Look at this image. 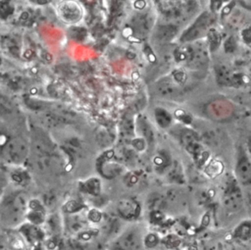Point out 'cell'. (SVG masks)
I'll list each match as a JSON object with an SVG mask.
<instances>
[{"label":"cell","instance_id":"obj_1","mask_svg":"<svg viewBox=\"0 0 251 250\" xmlns=\"http://www.w3.org/2000/svg\"><path fill=\"white\" fill-rule=\"evenodd\" d=\"M25 203L20 196L7 197L1 208L2 221L9 226L17 225L24 213Z\"/></svg>","mask_w":251,"mask_h":250},{"label":"cell","instance_id":"obj_2","mask_svg":"<svg viewBox=\"0 0 251 250\" xmlns=\"http://www.w3.org/2000/svg\"><path fill=\"white\" fill-rule=\"evenodd\" d=\"M142 244L139 232L131 229L124 232L114 242V250H141Z\"/></svg>","mask_w":251,"mask_h":250},{"label":"cell","instance_id":"obj_3","mask_svg":"<svg viewBox=\"0 0 251 250\" xmlns=\"http://www.w3.org/2000/svg\"><path fill=\"white\" fill-rule=\"evenodd\" d=\"M236 174L239 180L242 183L247 184L251 182V165L244 155L240 156L238 159L236 166Z\"/></svg>","mask_w":251,"mask_h":250},{"label":"cell","instance_id":"obj_4","mask_svg":"<svg viewBox=\"0 0 251 250\" xmlns=\"http://www.w3.org/2000/svg\"><path fill=\"white\" fill-rule=\"evenodd\" d=\"M120 214L126 219H132L138 213V206L130 199H123L118 206Z\"/></svg>","mask_w":251,"mask_h":250},{"label":"cell","instance_id":"obj_5","mask_svg":"<svg viewBox=\"0 0 251 250\" xmlns=\"http://www.w3.org/2000/svg\"><path fill=\"white\" fill-rule=\"evenodd\" d=\"M240 193L236 189H230L225 195V204L227 208L231 210H236L240 206Z\"/></svg>","mask_w":251,"mask_h":250},{"label":"cell","instance_id":"obj_6","mask_svg":"<svg viewBox=\"0 0 251 250\" xmlns=\"http://www.w3.org/2000/svg\"><path fill=\"white\" fill-rule=\"evenodd\" d=\"M9 151L14 160H20L22 157H24L25 147L19 141H13L9 145Z\"/></svg>","mask_w":251,"mask_h":250},{"label":"cell","instance_id":"obj_7","mask_svg":"<svg viewBox=\"0 0 251 250\" xmlns=\"http://www.w3.org/2000/svg\"><path fill=\"white\" fill-rule=\"evenodd\" d=\"M223 171V165L221 162L219 161H213L211 162L207 168H206V173L210 175V176H216L219 174H221Z\"/></svg>","mask_w":251,"mask_h":250},{"label":"cell","instance_id":"obj_8","mask_svg":"<svg viewBox=\"0 0 251 250\" xmlns=\"http://www.w3.org/2000/svg\"><path fill=\"white\" fill-rule=\"evenodd\" d=\"M156 119H157L158 123L160 124V125H162V126H167L171 122L170 115L166 111H163L160 109L156 111Z\"/></svg>","mask_w":251,"mask_h":250},{"label":"cell","instance_id":"obj_9","mask_svg":"<svg viewBox=\"0 0 251 250\" xmlns=\"http://www.w3.org/2000/svg\"><path fill=\"white\" fill-rule=\"evenodd\" d=\"M0 250H8L7 242L2 234H0Z\"/></svg>","mask_w":251,"mask_h":250},{"label":"cell","instance_id":"obj_10","mask_svg":"<svg viewBox=\"0 0 251 250\" xmlns=\"http://www.w3.org/2000/svg\"><path fill=\"white\" fill-rule=\"evenodd\" d=\"M7 113H9L8 109L5 106H3L2 104H0V115H5Z\"/></svg>","mask_w":251,"mask_h":250}]
</instances>
